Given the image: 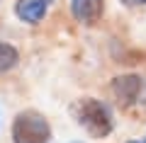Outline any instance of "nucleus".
<instances>
[{"mask_svg": "<svg viewBox=\"0 0 146 143\" xmlns=\"http://www.w3.org/2000/svg\"><path fill=\"white\" fill-rule=\"evenodd\" d=\"M76 143H80V141H76Z\"/></svg>", "mask_w": 146, "mask_h": 143, "instance_id": "nucleus-9", "label": "nucleus"}, {"mask_svg": "<svg viewBox=\"0 0 146 143\" xmlns=\"http://www.w3.org/2000/svg\"><path fill=\"white\" fill-rule=\"evenodd\" d=\"M71 12L80 24H98L105 12V0H71Z\"/></svg>", "mask_w": 146, "mask_h": 143, "instance_id": "nucleus-4", "label": "nucleus"}, {"mask_svg": "<svg viewBox=\"0 0 146 143\" xmlns=\"http://www.w3.org/2000/svg\"><path fill=\"white\" fill-rule=\"evenodd\" d=\"M17 61H20V53H17L15 46L5 44V41H0V75L7 71H12V68L17 66Z\"/></svg>", "mask_w": 146, "mask_h": 143, "instance_id": "nucleus-6", "label": "nucleus"}, {"mask_svg": "<svg viewBox=\"0 0 146 143\" xmlns=\"http://www.w3.org/2000/svg\"><path fill=\"white\" fill-rule=\"evenodd\" d=\"M129 143H146V136H144V138H141V141H129Z\"/></svg>", "mask_w": 146, "mask_h": 143, "instance_id": "nucleus-8", "label": "nucleus"}, {"mask_svg": "<svg viewBox=\"0 0 146 143\" xmlns=\"http://www.w3.org/2000/svg\"><path fill=\"white\" fill-rule=\"evenodd\" d=\"M73 119L78 126H83L93 138H107L115 129L112 124V114H110L107 104L100 102L95 97H80L76 100V104L71 107Z\"/></svg>", "mask_w": 146, "mask_h": 143, "instance_id": "nucleus-1", "label": "nucleus"}, {"mask_svg": "<svg viewBox=\"0 0 146 143\" xmlns=\"http://www.w3.org/2000/svg\"><path fill=\"white\" fill-rule=\"evenodd\" d=\"M51 126L36 109H25L12 121V143H49Z\"/></svg>", "mask_w": 146, "mask_h": 143, "instance_id": "nucleus-2", "label": "nucleus"}, {"mask_svg": "<svg viewBox=\"0 0 146 143\" xmlns=\"http://www.w3.org/2000/svg\"><path fill=\"white\" fill-rule=\"evenodd\" d=\"M122 3H124V5H146V0H122Z\"/></svg>", "mask_w": 146, "mask_h": 143, "instance_id": "nucleus-7", "label": "nucleus"}, {"mask_svg": "<svg viewBox=\"0 0 146 143\" xmlns=\"http://www.w3.org/2000/svg\"><path fill=\"white\" fill-rule=\"evenodd\" d=\"M51 0H20L15 5V15L27 24H39L46 17Z\"/></svg>", "mask_w": 146, "mask_h": 143, "instance_id": "nucleus-5", "label": "nucleus"}, {"mask_svg": "<svg viewBox=\"0 0 146 143\" xmlns=\"http://www.w3.org/2000/svg\"><path fill=\"white\" fill-rule=\"evenodd\" d=\"M112 95L119 102V107H131L141 95V78L129 73V75H117L112 80Z\"/></svg>", "mask_w": 146, "mask_h": 143, "instance_id": "nucleus-3", "label": "nucleus"}]
</instances>
